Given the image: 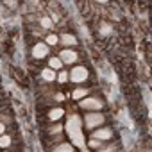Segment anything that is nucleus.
Returning <instances> with one entry per match:
<instances>
[{"mask_svg": "<svg viewBox=\"0 0 152 152\" xmlns=\"http://www.w3.org/2000/svg\"><path fill=\"white\" fill-rule=\"evenodd\" d=\"M57 79H59V83H66L68 75H66V73H59V77H57Z\"/></svg>", "mask_w": 152, "mask_h": 152, "instance_id": "f3484780", "label": "nucleus"}, {"mask_svg": "<svg viewBox=\"0 0 152 152\" xmlns=\"http://www.w3.org/2000/svg\"><path fill=\"white\" fill-rule=\"evenodd\" d=\"M97 2H107V0H97Z\"/></svg>", "mask_w": 152, "mask_h": 152, "instance_id": "6ab92c4d", "label": "nucleus"}, {"mask_svg": "<svg viewBox=\"0 0 152 152\" xmlns=\"http://www.w3.org/2000/svg\"><path fill=\"white\" fill-rule=\"evenodd\" d=\"M47 52H48L47 45H45V43H38V45L34 47V50H32V56L39 59V57H45V56H47Z\"/></svg>", "mask_w": 152, "mask_h": 152, "instance_id": "39448f33", "label": "nucleus"}, {"mask_svg": "<svg viewBox=\"0 0 152 152\" xmlns=\"http://www.w3.org/2000/svg\"><path fill=\"white\" fill-rule=\"evenodd\" d=\"M50 120H59L61 116H63V109H54V111H50Z\"/></svg>", "mask_w": 152, "mask_h": 152, "instance_id": "9d476101", "label": "nucleus"}, {"mask_svg": "<svg viewBox=\"0 0 152 152\" xmlns=\"http://www.w3.org/2000/svg\"><path fill=\"white\" fill-rule=\"evenodd\" d=\"M41 25L48 29V27H52V20H50V18H43V20H41Z\"/></svg>", "mask_w": 152, "mask_h": 152, "instance_id": "2eb2a0df", "label": "nucleus"}, {"mask_svg": "<svg viewBox=\"0 0 152 152\" xmlns=\"http://www.w3.org/2000/svg\"><path fill=\"white\" fill-rule=\"evenodd\" d=\"M61 59L64 63H73V61H77V54H75L73 50H63L61 52Z\"/></svg>", "mask_w": 152, "mask_h": 152, "instance_id": "423d86ee", "label": "nucleus"}, {"mask_svg": "<svg viewBox=\"0 0 152 152\" xmlns=\"http://www.w3.org/2000/svg\"><path fill=\"white\" fill-rule=\"evenodd\" d=\"M61 64H63V61H61V59H57V57L50 59V66H52V68H56V70H57V68H61Z\"/></svg>", "mask_w": 152, "mask_h": 152, "instance_id": "f8f14e48", "label": "nucleus"}, {"mask_svg": "<svg viewBox=\"0 0 152 152\" xmlns=\"http://www.w3.org/2000/svg\"><path fill=\"white\" fill-rule=\"evenodd\" d=\"M57 150H63V152H72V150H73V147H72V145H68V143H63V145H59V147H57Z\"/></svg>", "mask_w": 152, "mask_h": 152, "instance_id": "ddd939ff", "label": "nucleus"}, {"mask_svg": "<svg viewBox=\"0 0 152 152\" xmlns=\"http://www.w3.org/2000/svg\"><path fill=\"white\" fill-rule=\"evenodd\" d=\"M47 43H48V45H56V43H57V36H54V34L48 36V38H47Z\"/></svg>", "mask_w": 152, "mask_h": 152, "instance_id": "dca6fc26", "label": "nucleus"}, {"mask_svg": "<svg viewBox=\"0 0 152 152\" xmlns=\"http://www.w3.org/2000/svg\"><path fill=\"white\" fill-rule=\"evenodd\" d=\"M61 41H63L64 45H75V38L70 36V34H63V36H61Z\"/></svg>", "mask_w": 152, "mask_h": 152, "instance_id": "6e6552de", "label": "nucleus"}, {"mask_svg": "<svg viewBox=\"0 0 152 152\" xmlns=\"http://www.w3.org/2000/svg\"><path fill=\"white\" fill-rule=\"evenodd\" d=\"M102 120H104V116L99 115V113H95V115H88V118H86V125H88V127H95V125L102 124Z\"/></svg>", "mask_w": 152, "mask_h": 152, "instance_id": "20e7f679", "label": "nucleus"}, {"mask_svg": "<svg viewBox=\"0 0 152 152\" xmlns=\"http://www.w3.org/2000/svg\"><path fill=\"white\" fill-rule=\"evenodd\" d=\"M43 79L45 81H54L56 79V73L52 70H43Z\"/></svg>", "mask_w": 152, "mask_h": 152, "instance_id": "1a4fd4ad", "label": "nucleus"}, {"mask_svg": "<svg viewBox=\"0 0 152 152\" xmlns=\"http://www.w3.org/2000/svg\"><path fill=\"white\" fill-rule=\"evenodd\" d=\"M84 95H86V90H75L73 91V99H81Z\"/></svg>", "mask_w": 152, "mask_h": 152, "instance_id": "4468645a", "label": "nucleus"}, {"mask_svg": "<svg viewBox=\"0 0 152 152\" xmlns=\"http://www.w3.org/2000/svg\"><path fill=\"white\" fill-rule=\"evenodd\" d=\"M81 120H79V116H72L70 120H68V132H70V136L73 138V141H75V145H79V147H83L84 145V140H83V134H81Z\"/></svg>", "mask_w": 152, "mask_h": 152, "instance_id": "f257e3e1", "label": "nucleus"}, {"mask_svg": "<svg viewBox=\"0 0 152 152\" xmlns=\"http://www.w3.org/2000/svg\"><path fill=\"white\" fill-rule=\"evenodd\" d=\"M9 143H11V138L9 136L0 134V147H9Z\"/></svg>", "mask_w": 152, "mask_h": 152, "instance_id": "9b49d317", "label": "nucleus"}, {"mask_svg": "<svg viewBox=\"0 0 152 152\" xmlns=\"http://www.w3.org/2000/svg\"><path fill=\"white\" fill-rule=\"evenodd\" d=\"M2 132H4V125H2V124H0V134H2Z\"/></svg>", "mask_w": 152, "mask_h": 152, "instance_id": "a211bd4d", "label": "nucleus"}, {"mask_svg": "<svg viewBox=\"0 0 152 152\" xmlns=\"http://www.w3.org/2000/svg\"><path fill=\"white\" fill-rule=\"evenodd\" d=\"M81 106H83L84 109H100V107H102V102L97 100V99H86V100L81 102Z\"/></svg>", "mask_w": 152, "mask_h": 152, "instance_id": "7ed1b4c3", "label": "nucleus"}, {"mask_svg": "<svg viewBox=\"0 0 152 152\" xmlns=\"http://www.w3.org/2000/svg\"><path fill=\"white\" fill-rule=\"evenodd\" d=\"M95 138H99V140H107V138H111V131H109V129L97 131V132H95Z\"/></svg>", "mask_w": 152, "mask_h": 152, "instance_id": "0eeeda50", "label": "nucleus"}, {"mask_svg": "<svg viewBox=\"0 0 152 152\" xmlns=\"http://www.w3.org/2000/svg\"><path fill=\"white\" fill-rule=\"evenodd\" d=\"M70 77H72L73 83H83V81L88 79V70L83 68V66H77V68H73V72H72Z\"/></svg>", "mask_w": 152, "mask_h": 152, "instance_id": "f03ea898", "label": "nucleus"}]
</instances>
